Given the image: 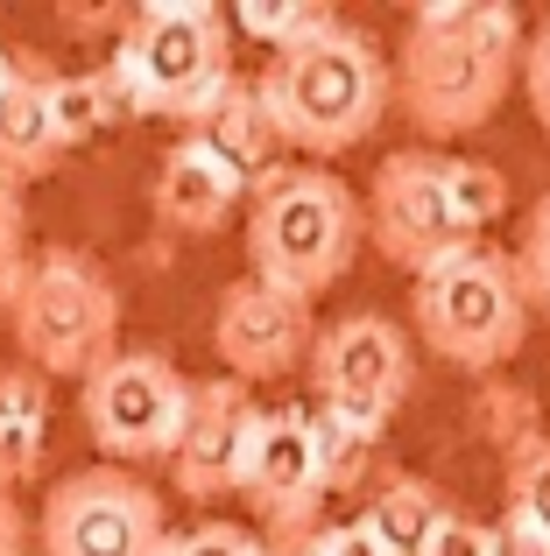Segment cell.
<instances>
[{
  "mask_svg": "<svg viewBox=\"0 0 550 556\" xmlns=\"http://www.w3.org/2000/svg\"><path fill=\"white\" fill-rule=\"evenodd\" d=\"M8 71H14V56H8V50H0V85H8Z\"/></svg>",
  "mask_w": 550,
  "mask_h": 556,
  "instance_id": "cell-35",
  "label": "cell"
},
{
  "mask_svg": "<svg viewBox=\"0 0 550 556\" xmlns=\"http://www.w3.org/2000/svg\"><path fill=\"white\" fill-rule=\"evenodd\" d=\"M177 127H184V141H198V149H212L220 163H234L248 184L262 177L268 155H275V121H268V106H262V85L240 78V71L226 85H212V92L198 99Z\"/></svg>",
  "mask_w": 550,
  "mask_h": 556,
  "instance_id": "cell-16",
  "label": "cell"
},
{
  "mask_svg": "<svg viewBox=\"0 0 550 556\" xmlns=\"http://www.w3.org/2000/svg\"><path fill=\"white\" fill-rule=\"evenodd\" d=\"M501 493H509V515H501V521L550 535V430L501 465Z\"/></svg>",
  "mask_w": 550,
  "mask_h": 556,
  "instance_id": "cell-21",
  "label": "cell"
},
{
  "mask_svg": "<svg viewBox=\"0 0 550 556\" xmlns=\"http://www.w3.org/2000/svg\"><path fill=\"white\" fill-rule=\"evenodd\" d=\"M523 92L537 106V127L550 135V14L529 28V50H523Z\"/></svg>",
  "mask_w": 550,
  "mask_h": 556,
  "instance_id": "cell-27",
  "label": "cell"
},
{
  "mask_svg": "<svg viewBox=\"0 0 550 556\" xmlns=\"http://www.w3.org/2000/svg\"><path fill=\"white\" fill-rule=\"evenodd\" d=\"M0 556H28V521L14 507V493H0Z\"/></svg>",
  "mask_w": 550,
  "mask_h": 556,
  "instance_id": "cell-33",
  "label": "cell"
},
{
  "mask_svg": "<svg viewBox=\"0 0 550 556\" xmlns=\"http://www.w3.org/2000/svg\"><path fill=\"white\" fill-rule=\"evenodd\" d=\"M163 556H262V535L240 529V521H198V529L170 535Z\"/></svg>",
  "mask_w": 550,
  "mask_h": 556,
  "instance_id": "cell-25",
  "label": "cell"
},
{
  "mask_svg": "<svg viewBox=\"0 0 550 556\" xmlns=\"http://www.w3.org/2000/svg\"><path fill=\"white\" fill-rule=\"evenodd\" d=\"M303 374H311L317 408H332L346 422H367V430H388L402 394L416 388V353H410V331L396 317L353 311V317H332L317 331Z\"/></svg>",
  "mask_w": 550,
  "mask_h": 556,
  "instance_id": "cell-8",
  "label": "cell"
},
{
  "mask_svg": "<svg viewBox=\"0 0 550 556\" xmlns=\"http://www.w3.org/2000/svg\"><path fill=\"white\" fill-rule=\"evenodd\" d=\"M85 430L107 451V465H141V458H170L184 430V408H191V380L177 359L163 353H113L107 367L85 380L78 394Z\"/></svg>",
  "mask_w": 550,
  "mask_h": 556,
  "instance_id": "cell-9",
  "label": "cell"
},
{
  "mask_svg": "<svg viewBox=\"0 0 550 556\" xmlns=\"http://www.w3.org/2000/svg\"><path fill=\"white\" fill-rule=\"evenodd\" d=\"M14 71L0 85V184H36L64 163V135L50 121V78L57 71L42 64L36 50H8Z\"/></svg>",
  "mask_w": 550,
  "mask_h": 556,
  "instance_id": "cell-14",
  "label": "cell"
},
{
  "mask_svg": "<svg viewBox=\"0 0 550 556\" xmlns=\"http://www.w3.org/2000/svg\"><path fill=\"white\" fill-rule=\"evenodd\" d=\"M0 416L50 422V380H42L36 367H0Z\"/></svg>",
  "mask_w": 550,
  "mask_h": 556,
  "instance_id": "cell-26",
  "label": "cell"
},
{
  "mask_svg": "<svg viewBox=\"0 0 550 556\" xmlns=\"http://www.w3.org/2000/svg\"><path fill=\"white\" fill-rule=\"evenodd\" d=\"M523 14L509 0H424L388 56L396 113L430 141L480 135L523 71Z\"/></svg>",
  "mask_w": 550,
  "mask_h": 556,
  "instance_id": "cell-1",
  "label": "cell"
},
{
  "mask_svg": "<svg viewBox=\"0 0 550 556\" xmlns=\"http://www.w3.org/2000/svg\"><path fill=\"white\" fill-rule=\"evenodd\" d=\"M28 268H36V254H28V240H14V247H0V317L22 303V289H28Z\"/></svg>",
  "mask_w": 550,
  "mask_h": 556,
  "instance_id": "cell-29",
  "label": "cell"
},
{
  "mask_svg": "<svg viewBox=\"0 0 550 556\" xmlns=\"http://www.w3.org/2000/svg\"><path fill=\"white\" fill-rule=\"evenodd\" d=\"M42 444H50V422L0 416V493H22L42 472Z\"/></svg>",
  "mask_w": 550,
  "mask_h": 556,
  "instance_id": "cell-24",
  "label": "cell"
},
{
  "mask_svg": "<svg viewBox=\"0 0 550 556\" xmlns=\"http://www.w3.org/2000/svg\"><path fill=\"white\" fill-rule=\"evenodd\" d=\"M262 556H317V529H275L262 535Z\"/></svg>",
  "mask_w": 550,
  "mask_h": 556,
  "instance_id": "cell-34",
  "label": "cell"
},
{
  "mask_svg": "<svg viewBox=\"0 0 550 556\" xmlns=\"http://www.w3.org/2000/svg\"><path fill=\"white\" fill-rule=\"evenodd\" d=\"M14 240H28V204L14 184H0V247H14Z\"/></svg>",
  "mask_w": 550,
  "mask_h": 556,
  "instance_id": "cell-32",
  "label": "cell"
},
{
  "mask_svg": "<svg viewBox=\"0 0 550 556\" xmlns=\"http://www.w3.org/2000/svg\"><path fill=\"white\" fill-rule=\"evenodd\" d=\"M254 85H262L275 141H289L297 155H317V163L360 149L388 121V106H396L382 42L367 28L339 22V14H325L303 42L275 50Z\"/></svg>",
  "mask_w": 550,
  "mask_h": 556,
  "instance_id": "cell-2",
  "label": "cell"
},
{
  "mask_svg": "<svg viewBox=\"0 0 550 556\" xmlns=\"http://www.w3.org/2000/svg\"><path fill=\"white\" fill-rule=\"evenodd\" d=\"M311 437H317V479H325V501L332 493H360L374 479V465H382V430H367V422H346L332 416V408H311Z\"/></svg>",
  "mask_w": 550,
  "mask_h": 556,
  "instance_id": "cell-18",
  "label": "cell"
},
{
  "mask_svg": "<svg viewBox=\"0 0 550 556\" xmlns=\"http://www.w3.org/2000/svg\"><path fill=\"white\" fill-rule=\"evenodd\" d=\"M452 515L459 507L445 501L424 472H388L382 486L367 493V507H360V529H367V543L382 556H424Z\"/></svg>",
  "mask_w": 550,
  "mask_h": 556,
  "instance_id": "cell-17",
  "label": "cell"
},
{
  "mask_svg": "<svg viewBox=\"0 0 550 556\" xmlns=\"http://www.w3.org/2000/svg\"><path fill=\"white\" fill-rule=\"evenodd\" d=\"M360 212H367L374 254H382L388 268H402L410 282L424 268H438L445 254H459V247L480 240V232H466V218H459L452 198H445V155H424V149L388 155V163L374 169Z\"/></svg>",
  "mask_w": 550,
  "mask_h": 556,
  "instance_id": "cell-10",
  "label": "cell"
},
{
  "mask_svg": "<svg viewBox=\"0 0 550 556\" xmlns=\"http://www.w3.org/2000/svg\"><path fill=\"white\" fill-rule=\"evenodd\" d=\"M410 317L416 339L459 374H495L523 353L529 339V296L523 275H515V254H495V247H459L438 268H424L410 282Z\"/></svg>",
  "mask_w": 550,
  "mask_h": 556,
  "instance_id": "cell-4",
  "label": "cell"
},
{
  "mask_svg": "<svg viewBox=\"0 0 550 556\" xmlns=\"http://www.w3.org/2000/svg\"><path fill=\"white\" fill-rule=\"evenodd\" d=\"M495 556H550V535H537V529H515V521H501V529H495Z\"/></svg>",
  "mask_w": 550,
  "mask_h": 556,
  "instance_id": "cell-31",
  "label": "cell"
},
{
  "mask_svg": "<svg viewBox=\"0 0 550 556\" xmlns=\"http://www.w3.org/2000/svg\"><path fill=\"white\" fill-rule=\"evenodd\" d=\"M113 56L135 78L141 113H163V121H184L212 85L234 78V36H226L220 8H205V0H149L127 22Z\"/></svg>",
  "mask_w": 550,
  "mask_h": 556,
  "instance_id": "cell-6",
  "label": "cell"
},
{
  "mask_svg": "<svg viewBox=\"0 0 550 556\" xmlns=\"http://www.w3.org/2000/svg\"><path fill=\"white\" fill-rule=\"evenodd\" d=\"M515 275H523L529 311L550 317V190L529 204V218H523V240H515Z\"/></svg>",
  "mask_w": 550,
  "mask_h": 556,
  "instance_id": "cell-22",
  "label": "cell"
},
{
  "mask_svg": "<svg viewBox=\"0 0 550 556\" xmlns=\"http://www.w3.org/2000/svg\"><path fill=\"white\" fill-rule=\"evenodd\" d=\"M317 22H325V8H311V0H248V8H240V28L262 36L268 56L289 50V42H303Z\"/></svg>",
  "mask_w": 550,
  "mask_h": 556,
  "instance_id": "cell-23",
  "label": "cell"
},
{
  "mask_svg": "<svg viewBox=\"0 0 550 556\" xmlns=\"http://www.w3.org/2000/svg\"><path fill=\"white\" fill-rule=\"evenodd\" d=\"M240 501L262 515V535L275 529H325V479H317V437H311V408L297 402H262L254 422V451H248V479Z\"/></svg>",
  "mask_w": 550,
  "mask_h": 556,
  "instance_id": "cell-13",
  "label": "cell"
},
{
  "mask_svg": "<svg viewBox=\"0 0 550 556\" xmlns=\"http://www.w3.org/2000/svg\"><path fill=\"white\" fill-rule=\"evenodd\" d=\"M311 345H317L311 303L283 296V289L254 282V275H240V282L220 289V311H212V353H220L226 380H240V388L289 380L303 359H311Z\"/></svg>",
  "mask_w": 550,
  "mask_h": 556,
  "instance_id": "cell-11",
  "label": "cell"
},
{
  "mask_svg": "<svg viewBox=\"0 0 550 556\" xmlns=\"http://www.w3.org/2000/svg\"><path fill=\"white\" fill-rule=\"evenodd\" d=\"M8 331L22 345V367H36L42 380H92L121 353V289L78 247H50L28 268L22 303L8 311Z\"/></svg>",
  "mask_w": 550,
  "mask_h": 556,
  "instance_id": "cell-5",
  "label": "cell"
},
{
  "mask_svg": "<svg viewBox=\"0 0 550 556\" xmlns=\"http://www.w3.org/2000/svg\"><path fill=\"white\" fill-rule=\"evenodd\" d=\"M317 556H382V549L367 543V529H360V521H339V529L325 521V529H317Z\"/></svg>",
  "mask_w": 550,
  "mask_h": 556,
  "instance_id": "cell-30",
  "label": "cell"
},
{
  "mask_svg": "<svg viewBox=\"0 0 550 556\" xmlns=\"http://www.w3.org/2000/svg\"><path fill=\"white\" fill-rule=\"evenodd\" d=\"M254 422H262L254 388H240L226 374L191 380V408H184V430L170 444V479H177L184 501H234L240 479H248Z\"/></svg>",
  "mask_w": 550,
  "mask_h": 556,
  "instance_id": "cell-12",
  "label": "cell"
},
{
  "mask_svg": "<svg viewBox=\"0 0 550 556\" xmlns=\"http://www.w3.org/2000/svg\"><path fill=\"white\" fill-rule=\"evenodd\" d=\"M367 240V212L325 163H268L248 184V275L317 303Z\"/></svg>",
  "mask_w": 550,
  "mask_h": 556,
  "instance_id": "cell-3",
  "label": "cell"
},
{
  "mask_svg": "<svg viewBox=\"0 0 550 556\" xmlns=\"http://www.w3.org/2000/svg\"><path fill=\"white\" fill-rule=\"evenodd\" d=\"M163 501L127 465H85L57 479L36 521V556H163Z\"/></svg>",
  "mask_w": 550,
  "mask_h": 556,
  "instance_id": "cell-7",
  "label": "cell"
},
{
  "mask_svg": "<svg viewBox=\"0 0 550 556\" xmlns=\"http://www.w3.org/2000/svg\"><path fill=\"white\" fill-rule=\"evenodd\" d=\"M445 198L466 218V232H480L509 212V177H501V163H480V155H445Z\"/></svg>",
  "mask_w": 550,
  "mask_h": 556,
  "instance_id": "cell-20",
  "label": "cell"
},
{
  "mask_svg": "<svg viewBox=\"0 0 550 556\" xmlns=\"http://www.w3.org/2000/svg\"><path fill=\"white\" fill-rule=\"evenodd\" d=\"M473 430L487 437V444L501 451V465L515 458V451H529L543 437V408L529 388H515V380H480V394H473Z\"/></svg>",
  "mask_w": 550,
  "mask_h": 556,
  "instance_id": "cell-19",
  "label": "cell"
},
{
  "mask_svg": "<svg viewBox=\"0 0 550 556\" xmlns=\"http://www.w3.org/2000/svg\"><path fill=\"white\" fill-rule=\"evenodd\" d=\"M240 198H248V177H240L234 163H220L212 149H198V141H177V149L163 155V169H155V226L184 232V240H205V232H220L226 218L240 212Z\"/></svg>",
  "mask_w": 550,
  "mask_h": 556,
  "instance_id": "cell-15",
  "label": "cell"
},
{
  "mask_svg": "<svg viewBox=\"0 0 550 556\" xmlns=\"http://www.w3.org/2000/svg\"><path fill=\"white\" fill-rule=\"evenodd\" d=\"M424 556H495V529H487V521H473V515H452Z\"/></svg>",
  "mask_w": 550,
  "mask_h": 556,
  "instance_id": "cell-28",
  "label": "cell"
}]
</instances>
